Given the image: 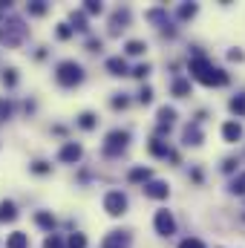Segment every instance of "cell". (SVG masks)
I'll return each instance as SVG.
<instances>
[{"mask_svg": "<svg viewBox=\"0 0 245 248\" xmlns=\"http://www.w3.org/2000/svg\"><path fill=\"white\" fill-rule=\"evenodd\" d=\"M190 72L202 81V84H214V87H222V84H228V75L222 72V69H214L211 63L205 61V58H196V61L190 63Z\"/></svg>", "mask_w": 245, "mask_h": 248, "instance_id": "1", "label": "cell"}, {"mask_svg": "<svg viewBox=\"0 0 245 248\" xmlns=\"http://www.w3.org/2000/svg\"><path fill=\"white\" fill-rule=\"evenodd\" d=\"M173 119H176V110H170V107H162L159 110V122L162 124H170Z\"/></svg>", "mask_w": 245, "mask_h": 248, "instance_id": "16", "label": "cell"}, {"mask_svg": "<svg viewBox=\"0 0 245 248\" xmlns=\"http://www.w3.org/2000/svg\"><path fill=\"white\" fill-rule=\"evenodd\" d=\"M150 153H156V156H168V147L156 139V141H150Z\"/></svg>", "mask_w": 245, "mask_h": 248, "instance_id": "18", "label": "cell"}, {"mask_svg": "<svg viewBox=\"0 0 245 248\" xmlns=\"http://www.w3.org/2000/svg\"><path fill=\"white\" fill-rule=\"evenodd\" d=\"M222 136H225V141H237L240 136H243V127L237 122H228L225 127H222Z\"/></svg>", "mask_w": 245, "mask_h": 248, "instance_id": "11", "label": "cell"}, {"mask_svg": "<svg viewBox=\"0 0 245 248\" xmlns=\"http://www.w3.org/2000/svg\"><path fill=\"white\" fill-rule=\"evenodd\" d=\"M107 69H113V75H124L127 72V63H124V58H110L107 61Z\"/></svg>", "mask_w": 245, "mask_h": 248, "instance_id": "13", "label": "cell"}, {"mask_svg": "<svg viewBox=\"0 0 245 248\" xmlns=\"http://www.w3.org/2000/svg\"><path fill=\"white\" fill-rule=\"evenodd\" d=\"M179 248H205V246H202L199 240H184V243H182Z\"/></svg>", "mask_w": 245, "mask_h": 248, "instance_id": "29", "label": "cell"}, {"mask_svg": "<svg viewBox=\"0 0 245 248\" xmlns=\"http://www.w3.org/2000/svg\"><path fill=\"white\" fill-rule=\"evenodd\" d=\"M35 222H38L41 228H46V231H52V228H55V217H52V214H38V217H35Z\"/></svg>", "mask_w": 245, "mask_h": 248, "instance_id": "14", "label": "cell"}, {"mask_svg": "<svg viewBox=\"0 0 245 248\" xmlns=\"http://www.w3.org/2000/svg\"><path fill=\"white\" fill-rule=\"evenodd\" d=\"M3 84H6V87H15V84H17V75H15V69H6V72H3Z\"/></svg>", "mask_w": 245, "mask_h": 248, "instance_id": "19", "label": "cell"}, {"mask_svg": "<svg viewBox=\"0 0 245 248\" xmlns=\"http://www.w3.org/2000/svg\"><path fill=\"white\" fill-rule=\"evenodd\" d=\"M130 179H133V182H141V179H150V170H141V168H136V170L130 173Z\"/></svg>", "mask_w": 245, "mask_h": 248, "instance_id": "20", "label": "cell"}, {"mask_svg": "<svg viewBox=\"0 0 245 248\" xmlns=\"http://www.w3.org/2000/svg\"><path fill=\"white\" fill-rule=\"evenodd\" d=\"M78 124H81V127H84V130H90V127H92V124H95V116H92V113H84V116H81V119H78Z\"/></svg>", "mask_w": 245, "mask_h": 248, "instance_id": "21", "label": "cell"}, {"mask_svg": "<svg viewBox=\"0 0 245 248\" xmlns=\"http://www.w3.org/2000/svg\"><path fill=\"white\" fill-rule=\"evenodd\" d=\"M179 15H182V17H193V15H196V6H182Z\"/></svg>", "mask_w": 245, "mask_h": 248, "instance_id": "28", "label": "cell"}, {"mask_svg": "<svg viewBox=\"0 0 245 248\" xmlns=\"http://www.w3.org/2000/svg\"><path fill=\"white\" fill-rule=\"evenodd\" d=\"M32 170H35V173H46V170H49V168H46V165H44V162H35V165H32Z\"/></svg>", "mask_w": 245, "mask_h": 248, "instance_id": "30", "label": "cell"}, {"mask_svg": "<svg viewBox=\"0 0 245 248\" xmlns=\"http://www.w3.org/2000/svg\"><path fill=\"white\" fill-rule=\"evenodd\" d=\"M127 246H130V237L122 234V231H113V234L104 240V246L101 248H127Z\"/></svg>", "mask_w": 245, "mask_h": 248, "instance_id": "7", "label": "cell"}, {"mask_svg": "<svg viewBox=\"0 0 245 248\" xmlns=\"http://www.w3.org/2000/svg\"><path fill=\"white\" fill-rule=\"evenodd\" d=\"M6 248H29V237L23 231H15L9 240H6Z\"/></svg>", "mask_w": 245, "mask_h": 248, "instance_id": "10", "label": "cell"}, {"mask_svg": "<svg viewBox=\"0 0 245 248\" xmlns=\"http://www.w3.org/2000/svg\"><path fill=\"white\" fill-rule=\"evenodd\" d=\"M55 78H58V84H61V87H75V84H81L84 72H81V66H78L75 61H63V63H58Z\"/></svg>", "mask_w": 245, "mask_h": 248, "instance_id": "2", "label": "cell"}, {"mask_svg": "<svg viewBox=\"0 0 245 248\" xmlns=\"http://www.w3.org/2000/svg\"><path fill=\"white\" fill-rule=\"evenodd\" d=\"M29 12H32V15H44V12H46V6L38 0V3H29Z\"/></svg>", "mask_w": 245, "mask_h": 248, "instance_id": "26", "label": "cell"}, {"mask_svg": "<svg viewBox=\"0 0 245 248\" xmlns=\"http://www.w3.org/2000/svg\"><path fill=\"white\" fill-rule=\"evenodd\" d=\"M124 144H127V133H124V130H113V133L107 136V144H104V153H110V156H116L119 150H124Z\"/></svg>", "mask_w": 245, "mask_h": 248, "instance_id": "4", "label": "cell"}, {"mask_svg": "<svg viewBox=\"0 0 245 248\" xmlns=\"http://www.w3.org/2000/svg\"><path fill=\"white\" fill-rule=\"evenodd\" d=\"M87 12H90V15H95V12H101V3H87Z\"/></svg>", "mask_w": 245, "mask_h": 248, "instance_id": "32", "label": "cell"}, {"mask_svg": "<svg viewBox=\"0 0 245 248\" xmlns=\"http://www.w3.org/2000/svg\"><path fill=\"white\" fill-rule=\"evenodd\" d=\"M127 52H130V55H141V52H144V44H141V41H130V44H127Z\"/></svg>", "mask_w": 245, "mask_h": 248, "instance_id": "17", "label": "cell"}, {"mask_svg": "<svg viewBox=\"0 0 245 248\" xmlns=\"http://www.w3.org/2000/svg\"><path fill=\"white\" fill-rule=\"evenodd\" d=\"M104 208H107L110 217H119V214H124V208H127V196H124L122 190H110L104 196Z\"/></svg>", "mask_w": 245, "mask_h": 248, "instance_id": "3", "label": "cell"}, {"mask_svg": "<svg viewBox=\"0 0 245 248\" xmlns=\"http://www.w3.org/2000/svg\"><path fill=\"white\" fill-rule=\"evenodd\" d=\"M69 35H72V32H69V26H58V38H63V41H66Z\"/></svg>", "mask_w": 245, "mask_h": 248, "instance_id": "31", "label": "cell"}, {"mask_svg": "<svg viewBox=\"0 0 245 248\" xmlns=\"http://www.w3.org/2000/svg\"><path fill=\"white\" fill-rule=\"evenodd\" d=\"M184 139H187L190 144H199V139H202V136H199V130H196V127H193V130L187 127V133H184Z\"/></svg>", "mask_w": 245, "mask_h": 248, "instance_id": "24", "label": "cell"}, {"mask_svg": "<svg viewBox=\"0 0 245 248\" xmlns=\"http://www.w3.org/2000/svg\"><path fill=\"white\" fill-rule=\"evenodd\" d=\"M133 75H136V78H144V75H147V66H136Z\"/></svg>", "mask_w": 245, "mask_h": 248, "instance_id": "33", "label": "cell"}, {"mask_svg": "<svg viewBox=\"0 0 245 248\" xmlns=\"http://www.w3.org/2000/svg\"><path fill=\"white\" fill-rule=\"evenodd\" d=\"M144 193H147L150 199H165V196H168V185H165V182H150V185L144 187Z\"/></svg>", "mask_w": 245, "mask_h": 248, "instance_id": "9", "label": "cell"}, {"mask_svg": "<svg viewBox=\"0 0 245 248\" xmlns=\"http://www.w3.org/2000/svg\"><path fill=\"white\" fill-rule=\"evenodd\" d=\"M150 98H153V95H150V90H141V95H138V101H144V104H147Z\"/></svg>", "mask_w": 245, "mask_h": 248, "instance_id": "34", "label": "cell"}, {"mask_svg": "<svg viewBox=\"0 0 245 248\" xmlns=\"http://www.w3.org/2000/svg\"><path fill=\"white\" fill-rule=\"evenodd\" d=\"M187 90H190L187 81H176V84H173V93H176V95H187Z\"/></svg>", "mask_w": 245, "mask_h": 248, "instance_id": "23", "label": "cell"}, {"mask_svg": "<svg viewBox=\"0 0 245 248\" xmlns=\"http://www.w3.org/2000/svg\"><path fill=\"white\" fill-rule=\"evenodd\" d=\"M9 113H12V107H9V104H3V101H0V116H9Z\"/></svg>", "mask_w": 245, "mask_h": 248, "instance_id": "35", "label": "cell"}, {"mask_svg": "<svg viewBox=\"0 0 245 248\" xmlns=\"http://www.w3.org/2000/svg\"><path fill=\"white\" fill-rule=\"evenodd\" d=\"M44 248H63V240H61V237H55V234H52V237H46V243H44Z\"/></svg>", "mask_w": 245, "mask_h": 248, "instance_id": "22", "label": "cell"}, {"mask_svg": "<svg viewBox=\"0 0 245 248\" xmlns=\"http://www.w3.org/2000/svg\"><path fill=\"white\" fill-rule=\"evenodd\" d=\"M15 217H17L15 205H12V202H0V222H12Z\"/></svg>", "mask_w": 245, "mask_h": 248, "instance_id": "12", "label": "cell"}, {"mask_svg": "<svg viewBox=\"0 0 245 248\" xmlns=\"http://www.w3.org/2000/svg\"><path fill=\"white\" fill-rule=\"evenodd\" d=\"M231 110H234V113H245V98H243V95L231 101Z\"/></svg>", "mask_w": 245, "mask_h": 248, "instance_id": "25", "label": "cell"}, {"mask_svg": "<svg viewBox=\"0 0 245 248\" xmlns=\"http://www.w3.org/2000/svg\"><path fill=\"white\" fill-rule=\"evenodd\" d=\"M0 38H3L9 46H15V44H20V38H23V26L15 20V23H9V29H3V32H0Z\"/></svg>", "mask_w": 245, "mask_h": 248, "instance_id": "6", "label": "cell"}, {"mask_svg": "<svg viewBox=\"0 0 245 248\" xmlns=\"http://www.w3.org/2000/svg\"><path fill=\"white\" fill-rule=\"evenodd\" d=\"M81 159V147L75 141H66L61 147V162H78Z\"/></svg>", "mask_w": 245, "mask_h": 248, "instance_id": "8", "label": "cell"}, {"mask_svg": "<svg viewBox=\"0 0 245 248\" xmlns=\"http://www.w3.org/2000/svg\"><path fill=\"white\" fill-rule=\"evenodd\" d=\"M156 231H159L162 237H170V234L176 231V222H173V217H170L168 211H159V214H156Z\"/></svg>", "mask_w": 245, "mask_h": 248, "instance_id": "5", "label": "cell"}, {"mask_svg": "<svg viewBox=\"0 0 245 248\" xmlns=\"http://www.w3.org/2000/svg\"><path fill=\"white\" fill-rule=\"evenodd\" d=\"M66 248H87V237H84V234H72L69 243H66Z\"/></svg>", "mask_w": 245, "mask_h": 248, "instance_id": "15", "label": "cell"}, {"mask_svg": "<svg viewBox=\"0 0 245 248\" xmlns=\"http://www.w3.org/2000/svg\"><path fill=\"white\" fill-rule=\"evenodd\" d=\"M234 193H245V173L240 179H234Z\"/></svg>", "mask_w": 245, "mask_h": 248, "instance_id": "27", "label": "cell"}]
</instances>
